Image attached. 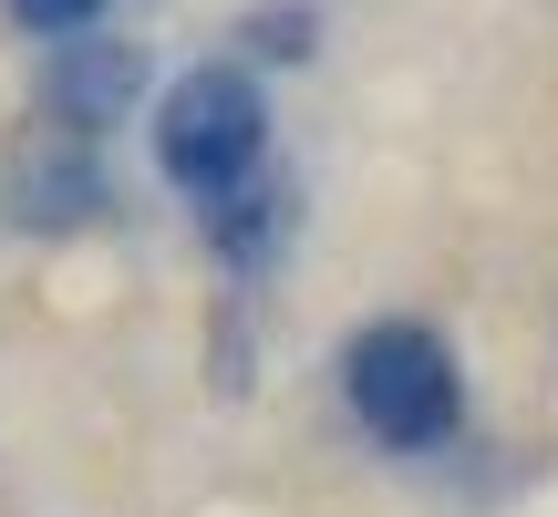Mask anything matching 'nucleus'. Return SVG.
<instances>
[{"label":"nucleus","mask_w":558,"mask_h":517,"mask_svg":"<svg viewBox=\"0 0 558 517\" xmlns=\"http://www.w3.org/2000/svg\"><path fill=\"white\" fill-rule=\"evenodd\" d=\"M62 94H73V115H94V104H124V94H135V52H114V41H104V52H83Z\"/></svg>","instance_id":"7ed1b4c3"},{"label":"nucleus","mask_w":558,"mask_h":517,"mask_svg":"<svg viewBox=\"0 0 558 517\" xmlns=\"http://www.w3.org/2000/svg\"><path fill=\"white\" fill-rule=\"evenodd\" d=\"M21 21H32V32H83V21L104 11V0H11Z\"/></svg>","instance_id":"20e7f679"},{"label":"nucleus","mask_w":558,"mask_h":517,"mask_svg":"<svg viewBox=\"0 0 558 517\" xmlns=\"http://www.w3.org/2000/svg\"><path fill=\"white\" fill-rule=\"evenodd\" d=\"M341 394H352V414L373 424V435H393V445H435L445 424H456V362H445L435 332H414V321H383V332H362L352 352H341Z\"/></svg>","instance_id":"f257e3e1"},{"label":"nucleus","mask_w":558,"mask_h":517,"mask_svg":"<svg viewBox=\"0 0 558 517\" xmlns=\"http://www.w3.org/2000/svg\"><path fill=\"white\" fill-rule=\"evenodd\" d=\"M156 166L186 197H228L259 166V83L248 73H186L156 115Z\"/></svg>","instance_id":"f03ea898"}]
</instances>
